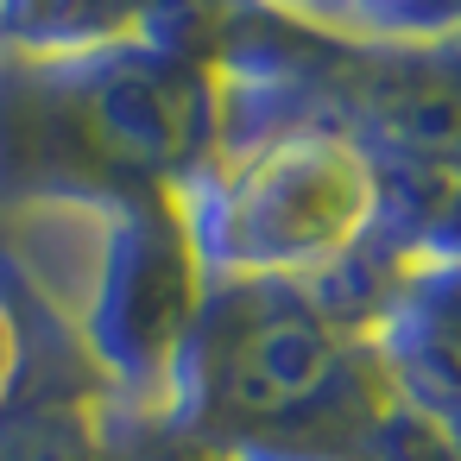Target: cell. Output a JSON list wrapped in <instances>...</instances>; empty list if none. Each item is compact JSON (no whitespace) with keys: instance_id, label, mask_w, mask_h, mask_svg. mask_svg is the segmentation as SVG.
<instances>
[{"instance_id":"5b68a950","label":"cell","mask_w":461,"mask_h":461,"mask_svg":"<svg viewBox=\"0 0 461 461\" xmlns=\"http://www.w3.org/2000/svg\"><path fill=\"white\" fill-rule=\"evenodd\" d=\"M20 373H26V329H20L14 297L0 291V411H7V398H14V385H20Z\"/></svg>"},{"instance_id":"6da1fadb","label":"cell","mask_w":461,"mask_h":461,"mask_svg":"<svg viewBox=\"0 0 461 461\" xmlns=\"http://www.w3.org/2000/svg\"><path fill=\"white\" fill-rule=\"evenodd\" d=\"M209 285L316 291L360 266L398 209L392 165L322 102L221 127L215 158L177 190Z\"/></svg>"},{"instance_id":"277c9868","label":"cell","mask_w":461,"mask_h":461,"mask_svg":"<svg viewBox=\"0 0 461 461\" xmlns=\"http://www.w3.org/2000/svg\"><path fill=\"white\" fill-rule=\"evenodd\" d=\"M196 0H0V64H95L140 45H190Z\"/></svg>"},{"instance_id":"7a4b0ae2","label":"cell","mask_w":461,"mask_h":461,"mask_svg":"<svg viewBox=\"0 0 461 461\" xmlns=\"http://www.w3.org/2000/svg\"><path fill=\"white\" fill-rule=\"evenodd\" d=\"M184 373H196L203 398L247 429L341 417L354 392V354L335 310L297 285H215V297H203Z\"/></svg>"},{"instance_id":"3957f363","label":"cell","mask_w":461,"mask_h":461,"mask_svg":"<svg viewBox=\"0 0 461 461\" xmlns=\"http://www.w3.org/2000/svg\"><path fill=\"white\" fill-rule=\"evenodd\" d=\"M203 297H209V272L196 259V240L171 190L95 203L89 341L127 385H152L184 366Z\"/></svg>"}]
</instances>
